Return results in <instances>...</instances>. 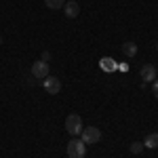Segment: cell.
Returning <instances> with one entry per match:
<instances>
[{"mask_svg": "<svg viewBox=\"0 0 158 158\" xmlns=\"http://www.w3.org/2000/svg\"><path fill=\"white\" fill-rule=\"evenodd\" d=\"M85 156H86V148L82 139L68 141V158H85Z\"/></svg>", "mask_w": 158, "mask_h": 158, "instance_id": "obj_1", "label": "cell"}, {"mask_svg": "<svg viewBox=\"0 0 158 158\" xmlns=\"http://www.w3.org/2000/svg\"><path fill=\"white\" fill-rule=\"evenodd\" d=\"M82 118L78 116V114H68V118H65V131L70 135H80L82 133Z\"/></svg>", "mask_w": 158, "mask_h": 158, "instance_id": "obj_2", "label": "cell"}, {"mask_svg": "<svg viewBox=\"0 0 158 158\" xmlns=\"http://www.w3.org/2000/svg\"><path fill=\"white\" fill-rule=\"evenodd\" d=\"M80 139L85 141V146H93V143H97L99 139H101V131H99L97 127H86L80 133Z\"/></svg>", "mask_w": 158, "mask_h": 158, "instance_id": "obj_3", "label": "cell"}, {"mask_svg": "<svg viewBox=\"0 0 158 158\" xmlns=\"http://www.w3.org/2000/svg\"><path fill=\"white\" fill-rule=\"evenodd\" d=\"M32 74H34V78H38V80H44L47 76H49V63L47 61H34L32 63Z\"/></svg>", "mask_w": 158, "mask_h": 158, "instance_id": "obj_4", "label": "cell"}, {"mask_svg": "<svg viewBox=\"0 0 158 158\" xmlns=\"http://www.w3.org/2000/svg\"><path fill=\"white\" fill-rule=\"evenodd\" d=\"M42 85H44V91L51 93V95H57L61 91V82H59V78H55V76H47L42 80Z\"/></svg>", "mask_w": 158, "mask_h": 158, "instance_id": "obj_5", "label": "cell"}, {"mask_svg": "<svg viewBox=\"0 0 158 158\" xmlns=\"http://www.w3.org/2000/svg\"><path fill=\"white\" fill-rule=\"evenodd\" d=\"M156 76H158V72H156V68L152 65V63H146L143 68H141V80L143 82H152V80H156Z\"/></svg>", "mask_w": 158, "mask_h": 158, "instance_id": "obj_6", "label": "cell"}, {"mask_svg": "<svg viewBox=\"0 0 158 158\" xmlns=\"http://www.w3.org/2000/svg\"><path fill=\"white\" fill-rule=\"evenodd\" d=\"M63 13H65V17H68V19H74V17H78V13H80V6H78V2H74V0H68V2L63 4Z\"/></svg>", "mask_w": 158, "mask_h": 158, "instance_id": "obj_7", "label": "cell"}, {"mask_svg": "<svg viewBox=\"0 0 158 158\" xmlns=\"http://www.w3.org/2000/svg\"><path fill=\"white\" fill-rule=\"evenodd\" d=\"M143 148H150V150H156L158 148V133H150L143 139Z\"/></svg>", "mask_w": 158, "mask_h": 158, "instance_id": "obj_8", "label": "cell"}, {"mask_svg": "<svg viewBox=\"0 0 158 158\" xmlns=\"http://www.w3.org/2000/svg\"><path fill=\"white\" fill-rule=\"evenodd\" d=\"M122 53H124L127 57H135V55H137V44H135V42H124V44H122Z\"/></svg>", "mask_w": 158, "mask_h": 158, "instance_id": "obj_9", "label": "cell"}, {"mask_svg": "<svg viewBox=\"0 0 158 158\" xmlns=\"http://www.w3.org/2000/svg\"><path fill=\"white\" fill-rule=\"evenodd\" d=\"M44 4L53 9V11H57V9H63V0H44Z\"/></svg>", "mask_w": 158, "mask_h": 158, "instance_id": "obj_10", "label": "cell"}, {"mask_svg": "<svg viewBox=\"0 0 158 158\" xmlns=\"http://www.w3.org/2000/svg\"><path fill=\"white\" fill-rule=\"evenodd\" d=\"M129 150H131V154H141V152H143V143H139V141H133Z\"/></svg>", "mask_w": 158, "mask_h": 158, "instance_id": "obj_11", "label": "cell"}, {"mask_svg": "<svg viewBox=\"0 0 158 158\" xmlns=\"http://www.w3.org/2000/svg\"><path fill=\"white\" fill-rule=\"evenodd\" d=\"M152 91H154V97H158V80H154V85H152Z\"/></svg>", "mask_w": 158, "mask_h": 158, "instance_id": "obj_12", "label": "cell"}, {"mask_svg": "<svg viewBox=\"0 0 158 158\" xmlns=\"http://www.w3.org/2000/svg\"><path fill=\"white\" fill-rule=\"evenodd\" d=\"M51 59V53L49 51H44V53H42V61H49Z\"/></svg>", "mask_w": 158, "mask_h": 158, "instance_id": "obj_13", "label": "cell"}, {"mask_svg": "<svg viewBox=\"0 0 158 158\" xmlns=\"http://www.w3.org/2000/svg\"><path fill=\"white\" fill-rule=\"evenodd\" d=\"M0 44H2V36H0Z\"/></svg>", "mask_w": 158, "mask_h": 158, "instance_id": "obj_14", "label": "cell"}, {"mask_svg": "<svg viewBox=\"0 0 158 158\" xmlns=\"http://www.w3.org/2000/svg\"><path fill=\"white\" fill-rule=\"evenodd\" d=\"M156 72H158V65H156Z\"/></svg>", "mask_w": 158, "mask_h": 158, "instance_id": "obj_15", "label": "cell"}, {"mask_svg": "<svg viewBox=\"0 0 158 158\" xmlns=\"http://www.w3.org/2000/svg\"><path fill=\"white\" fill-rule=\"evenodd\" d=\"M156 49H158V44H156Z\"/></svg>", "mask_w": 158, "mask_h": 158, "instance_id": "obj_16", "label": "cell"}]
</instances>
